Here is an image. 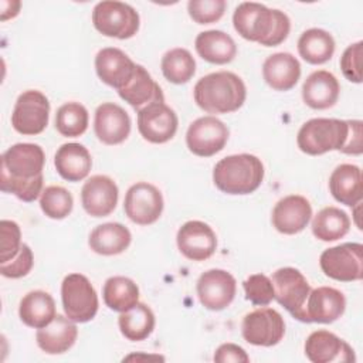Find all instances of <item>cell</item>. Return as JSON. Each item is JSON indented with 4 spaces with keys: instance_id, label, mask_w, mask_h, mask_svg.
I'll use <instances>...</instances> for the list:
<instances>
[{
    "instance_id": "cell-3",
    "label": "cell",
    "mask_w": 363,
    "mask_h": 363,
    "mask_svg": "<svg viewBox=\"0 0 363 363\" xmlns=\"http://www.w3.org/2000/svg\"><path fill=\"white\" fill-rule=\"evenodd\" d=\"M194 102L208 113L238 111L247 98L244 81L230 71L211 72L201 77L193 89Z\"/></svg>"
},
{
    "instance_id": "cell-26",
    "label": "cell",
    "mask_w": 363,
    "mask_h": 363,
    "mask_svg": "<svg viewBox=\"0 0 363 363\" xmlns=\"http://www.w3.org/2000/svg\"><path fill=\"white\" fill-rule=\"evenodd\" d=\"M262 77L272 89L289 91L301 77V64L289 52H275L264 61Z\"/></svg>"
},
{
    "instance_id": "cell-32",
    "label": "cell",
    "mask_w": 363,
    "mask_h": 363,
    "mask_svg": "<svg viewBox=\"0 0 363 363\" xmlns=\"http://www.w3.org/2000/svg\"><path fill=\"white\" fill-rule=\"evenodd\" d=\"M298 52L309 64H323L335 52V40L332 34L322 28L305 30L298 40Z\"/></svg>"
},
{
    "instance_id": "cell-28",
    "label": "cell",
    "mask_w": 363,
    "mask_h": 363,
    "mask_svg": "<svg viewBox=\"0 0 363 363\" xmlns=\"http://www.w3.org/2000/svg\"><path fill=\"white\" fill-rule=\"evenodd\" d=\"M329 190L333 199L345 206L354 207L362 201V170L356 164H339L329 177Z\"/></svg>"
},
{
    "instance_id": "cell-5",
    "label": "cell",
    "mask_w": 363,
    "mask_h": 363,
    "mask_svg": "<svg viewBox=\"0 0 363 363\" xmlns=\"http://www.w3.org/2000/svg\"><path fill=\"white\" fill-rule=\"evenodd\" d=\"M347 138V121L313 118L306 121L296 136L298 147L311 156L323 155L343 147Z\"/></svg>"
},
{
    "instance_id": "cell-42",
    "label": "cell",
    "mask_w": 363,
    "mask_h": 363,
    "mask_svg": "<svg viewBox=\"0 0 363 363\" xmlns=\"http://www.w3.org/2000/svg\"><path fill=\"white\" fill-rule=\"evenodd\" d=\"M33 264H34L33 251L27 244H23L18 254L13 259L0 264V272L6 278L17 279V278L26 277L31 271Z\"/></svg>"
},
{
    "instance_id": "cell-1",
    "label": "cell",
    "mask_w": 363,
    "mask_h": 363,
    "mask_svg": "<svg viewBox=\"0 0 363 363\" xmlns=\"http://www.w3.org/2000/svg\"><path fill=\"white\" fill-rule=\"evenodd\" d=\"M45 155L40 145L16 143L1 155L0 189L31 203L43 191Z\"/></svg>"
},
{
    "instance_id": "cell-19",
    "label": "cell",
    "mask_w": 363,
    "mask_h": 363,
    "mask_svg": "<svg viewBox=\"0 0 363 363\" xmlns=\"http://www.w3.org/2000/svg\"><path fill=\"white\" fill-rule=\"evenodd\" d=\"M312 217V206L306 197L291 194L281 199L271 216L272 225L281 234L292 235L301 233Z\"/></svg>"
},
{
    "instance_id": "cell-44",
    "label": "cell",
    "mask_w": 363,
    "mask_h": 363,
    "mask_svg": "<svg viewBox=\"0 0 363 363\" xmlns=\"http://www.w3.org/2000/svg\"><path fill=\"white\" fill-rule=\"evenodd\" d=\"M363 150L362 145V121L349 119L347 121V138L340 149L345 155H360Z\"/></svg>"
},
{
    "instance_id": "cell-34",
    "label": "cell",
    "mask_w": 363,
    "mask_h": 363,
    "mask_svg": "<svg viewBox=\"0 0 363 363\" xmlns=\"http://www.w3.org/2000/svg\"><path fill=\"white\" fill-rule=\"evenodd\" d=\"M102 296L109 309L125 312L139 302V288L130 278L116 275L105 281Z\"/></svg>"
},
{
    "instance_id": "cell-36",
    "label": "cell",
    "mask_w": 363,
    "mask_h": 363,
    "mask_svg": "<svg viewBox=\"0 0 363 363\" xmlns=\"http://www.w3.org/2000/svg\"><path fill=\"white\" fill-rule=\"evenodd\" d=\"M162 72L172 84H186L196 72V61L189 50L172 48L162 57Z\"/></svg>"
},
{
    "instance_id": "cell-4",
    "label": "cell",
    "mask_w": 363,
    "mask_h": 363,
    "mask_svg": "<svg viewBox=\"0 0 363 363\" xmlns=\"http://www.w3.org/2000/svg\"><path fill=\"white\" fill-rule=\"evenodd\" d=\"M261 159L250 153L223 157L213 169V182L218 190L227 194H250L264 180Z\"/></svg>"
},
{
    "instance_id": "cell-8",
    "label": "cell",
    "mask_w": 363,
    "mask_h": 363,
    "mask_svg": "<svg viewBox=\"0 0 363 363\" xmlns=\"http://www.w3.org/2000/svg\"><path fill=\"white\" fill-rule=\"evenodd\" d=\"M274 299L278 301L295 319L305 322V305L311 285L303 274L292 267L277 269L272 277Z\"/></svg>"
},
{
    "instance_id": "cell-41",
    "label": "cell",
    "mask_w": 363,
    "mask_h": 363,
    "mask_svg": "<svg viewBox=\"0 0 363 363\" xmlns=\"http://www.w3.org/2000/svg\"><path fill=\"white\" fill-rule=\"evenodd\" d=\"M1 247H0V264L13 259L21 248V231L16 221L1 220L0 223Z\"/></svg>"
},
{
    "instance_id": "cell-22",
    "label": "cell",
    "mask_w": 363,
    "mask_h": 363,
    "mask_svg": "<svg viewBox=\"0 0 363 363\" xmlns=\"http://www.w3.org/2000/svg\"><path fill=\"white\" fill-rule=\"evenodd\" d=\"M94 130L102 143L119 145L130 133V118L122 106L104 102L95 111Z\"/></svg>"
},
{
    "instance_id": "cell-46",
    "label": "cell",
    "mask_w": 363,
    "mask_h": 363,
    "mask_svg": "<svg viewBox=\"0 0 363 363\" xmlns=\"http://www.w3.org/2000/svg\"><path fill=\"white\" fill-rule=\"evenodd\" d=\"M1 6H4V7L1 10V17L0 18H1V21H6V20L13 18V17H16L18 14L21 3L20 1H4L3 0Z\"/></svg>"
},
{
    "instance_id": "cell-38",
    "label": "cell",
    "mask_w": 363,
    "mask_h": 363,
    "mask_svg": "<svg viewBox=\"0 0 363 363\" xmlns=\"http://www.w3.org/2000/svg\"><path fill=\"white\" fill-rule=\"evenodd\" d=\"M72 206L74 199L71 193L61 186H48L41 193L40 207L52 220L65 218L72 211Z\"/></svg>"
},
{
    "instance_id": "cell-12",
    "label": "cell",
    "mask_w": 363,
    "mask_h": 363,
    "mask_svg": "<svg viewBox=\"0 0 363 363\" xmlns=\"http://www.w3.org/2000/svg\"><path fill=\"white\" fill-rule=\"evenodd\" d=\"M123 210L128 218L135 224H153L162 216L163 196L156 186L147 182H138L128 189Z\"/></svg>"
},
{
    "instance_id": "cell-11",
    "label": "cell",
    "mask_w": 363,
    "mask_h": 363,
    "mask_svg": "<svg viewBox=\"0 0 363 363\" xmlns=\"http://www.w3.org/2000/svg\"><path fill=\"white\" fill-rule=\"evenodd\" d=\"M241 333L250 345L264 347L275 346L285 335V322L278 311L262 306L244 316Z\"/></svg>"
},
{
    "instance_id": "cell-7",
    "label": "cell",
    "mask_w": 363,
    "mask_h": 363,
    "mask_svg": "<svg viewBox=\"0 0 363 363\" xmlns=\"http://www.w3.org/2000/svg\"><path fill=\"white\" fill-rule=\"evenodd\" d=\"M61 301L65 315L75 323H85L98 312V295L82 274H68L61 284Z\"/></svg>"
},
{
    "instance_id": "cell-6",
    "label": "cell",
    "mask_w": 363,
    "mask_h": 363,
    "mask_svg": "<svg viewBox=\"0 0 363 363\" xmlns=\"http://www.w3.org/2000/svg\"><path fill=\"white\" fill-rule=\"evenodd\" d=\"M139 14L128 3L99 1L92 10L94 27L105 37L128 40L139 30Z\"/></svg>"
},
{
    "instance_id": "cell-14",
    "label": "cell",
    "mask_w": 363,
    "mask_h": 363,
    "mask_svg": "<svg viewBox=\"0 0 363 363\" xmlns=\"http://www.w3.org/2000/svg\"><path fill=\"white\" fill-rule=\"evenodd\" d=\"M179 119L164 102H153L138 112V129L150 143H166L177 132Z\"/></svg>"
},
{
    "instance_id": "cell-2",
    "label": "cell",
    "mask_w": 363,
    "mask_h": 363,
    "mask_svg": "<svg viewBox=\"0 0 363 363\" xmlns=\"http://www.w3.org/2000/svg\"><path fill=\"white\" fill-rule=\"evenodd\" d=\"M233 24L242 38L265 47L284 43L291 30V20L284 11L254 1H244L235 7Z\"/></svg>"
},
{
    "instance_id": "cell-10",
    "label": "cell",
    "mask_w": 363,
    "mask_h": 363,
    "mask_svg": "<svg viewBox=\"0 0 363 363\" xmlns=\"http://www.w3.org/2000/svg\"><path fill=\"white\" fill-rule=\"evenodd\" d=\"M50 118V102L47 96L37 91L28 89L18 95L11 113V125L21 135H38Z\"/></svg>"
},
{
    "instance_id": "cell-21",
    "label": "cell",
    "mask_w": 363,
    "mask_h": 363,
    "mask_svg": "<svg viewBox=\"0 0 363 363\" xmlns=\"http://www.w3.org/2000/svg\"><path fill=\"white\" fill-rule=\"evenodd\" d=\"M305 354L313 363L354 362L353 349L339 336L329 330H315L305 342Z\"/></svg>"
},
{
    "instance_id": "cell-24",
    "label": "cell",
    "mask_w": 363,
    "mask_h": 363,
    "mask_svg": "<svg viewBox=\"0 0 363 363\" xmlns=\"http://www.w3.org/2000/svg\"><path fill=\"white\" fill-rule=\"evenodd\" d=\"M339 92L337 78L326 69L313 71L302 85V99L312 109L332 108L337 102Z\"/></svg>"
},
{
    "instance_id": "cell-40",
    "label": "cell",
    "mask_w": 363,
    "mask_h": 363,
    "mask_svg": "<svg viewBox=\"0 0 363 363\" xmlns=\"http://www.w3.org/2000/svg\"><path fill=\"white\" fill-rule=\"evenodd\" d=\"M225 6L224 0H190L187 11L197 24H211L223 17Z\"/></svg>"
},
{
    "instance_id": "cell-15",
    "label": "cell",
    "mask_w": 363,
    "mask_h": 363,
    "mask_svg": "<svg viewBox=\"0 0 363 363\" xmlns=\"http://www.w3.org/2000/svg\"><path fill=\"white\" fill-rule=\"evenodd\" d=\"M235 291V278L224 269H208L197 279L199 301L210 311L225 309L234 301Z\"/></svg>"
},
{
    "instance_id": "cell-47",
    "label": "cell",
    "mask_w": 363,
    "mask_h": 363,
    "mask_svg": "<svg viewBox=\"0 0 363 363\" xmlns=\"http://www.w3.org/2000/svg\"><path fill=\"white\" fill-rule=\"evenodd\" d=\"M136 357H142V359H159V360H163V357L162 356H146V354H142V356H139V354H130V356H128V357H125L123 360H132V359H136Z\"/></svg>"
},
{
    "instance_id": "cell-35",
    "label": "cell",
    "mask_w": 363,
    "mask_h": 363,
    "mask_svg": "<svg viewBox=\"0 0 363 363\" xmlns=\"http://www.w3.org/2000/svg\"><path fill=\"white\" fill-rule=\"evenodd\" d=\"M350 230L349 216L333 206L325 207L312 220V233L320 241H336Z\"/></svg>"
},
{
    "instance_id": "cell-43",
    "label": "cell",
    "mask_w": 363,
    "mask_h": 363,
    "mask_svg": "<svg viewBox=\"0 0 363 363\" xmlns=\"http://www.w3.org/2000/svg\"><path fill=\"white\" fill-rule=\"evenodd\" d=\"M360 58H362V41L350 44L340 57V69L345 78L354 84L362 82Z\"/></svg>"
},
{
    "instance_id": "cell-17",
    "label": "cell",
    "mask_w": 363,
    "mask_h": 363,
    "mask_svg": "<svg viewBox=\"0 0 363 363\" xmlns=\"http://www.w3.org/2000/svg\"><path fill=\"white\" fill-rule=\"evenodd\" d=\"M118 197L116 183L105 174L91 176L81 190L82 207L92 217L109 216L118 204Z\"/></svg>"
},
{
    "instance_id": "cell-30",
    "label": "cell",
    "mask_w": 363,
    "mask_h": 363,
    "mask_svg": "<svg viewBox=\"0 0 363 363\" xmlns=\"http://www.w3.org/2000/svg\"><path fill=\"white\" fill-rule=\"evenodd\" d=\"M130 241V231L121 223L96 225L88 238L89 248L99 255H118L129 247Z\"/></svg>"
},
{
    "instance_id": "cell-20",
    "label": "cell",
    "mask_w": 363,
    "mask_h": 363,
    "mask_svg": "<svg viewBox=\"0 0 363 363\" xmlns=\"http://www.w3.org/2000/svg\"><path fill=\"white\" fill-rule=\"evenodd\" d=\"M346 309L345 295L332 286H318L311 289L305 305L306 323H332L337 320Z\"/></svg>"
},
{
    "instance_id": "cell-9",
    "label": "cell",
    "mask_w": 363,
    "mask_h": 363,
    "mask_svg": "<svg viewBox=\"0 0 363 363\" xmlns=\"http://www.w3.org/2000/svg\"><path fill=\"white\" fill-rule=\"evenodd\" d=\"M319 265L323 274L342 282L360 281L363 277V245L345 242L330 247L320 254Z\"/></svg>"
},
{
    "instance_id": "cell-37",
    "label": "cell",
    "mask_w": 363,
    "mask_h": 363,
    "mask_svg": "<svg viewBox=\"0 0 363 363\" xmlns=\"http://www.w3.org/2000/svg\"><path fill=\"white\" fill-rule=\"evenodd\" d=\"M88 111L79 102H67L57 109L55 129L65 138H78L88 128Z\"/></svg>"
},
{
    "instance_id": "cell-27",
    "label": "cell",
    "mask_w": 363,
    "mask_h": 363,
    "mask_svg": "<svg viewBox=\"0 0 363 363\" xmlns=\"http://www.w3.org/2000/svg\"><path fill=\"white\" fill-rule=\"evenodd\" d=\"M57 173L68 182L84 180L92 167V159L88 149L81 143H64L54 156Z\"/></svg>"
},
{
    "instance_id": "cell-29",
    "label": "cell",
    "mask_w": 363,
    "mask_h": 363,
    "mask_svg": "<svg viewBox=\"0 0 363 363\" xmlns=\"http://www.w3.org/2000/svg\"><path fill=\"white\" fill-rule=\"evenodd\" d=\"M194 47L203 60L217 65L228 64L237 55V45L234 40L221 30L199 33L194 40Z\"/></svg>"
},
{
    "instance_id": "cell-13",
    "label": "cell",
    "mask_w": 363,
    "mask_h": 363,
    "mask_svg": "<svg viewBox=\"0 0 363 363\" xmlns=\"http://www.w3.org/2000/svg\"><path fill=\"white\" fill-rule=\"evenodd\" d=\"M228 128L216 116H201L193 121L186 132L189 150L201 157L221 152L228 140Z\"/></svg>"
},
{
    "instance_id": "cell-33",
    "label": "cell",
    "mask_w": 363,
    "mask_h": 363,
    "mask_svg": "<svg viewBox=\"0 0 363 363\" xmlns=\"http://www.w3.org/2000/svg\"><path fill=\"white\" fill-rule=\"evenodd\" d=\"M121 333L132 342L145 340L155 329V313L142 302H138L129 311L121 312L118 318Z\"/></svg>"
},
{
    "instance_id": "cell-16",
    "label": "cell",
    "mask_w": 363,
    "mask_h": 363,
    "mask_svg": "<svg viewBox=\"0 0 363 363\" xmlns=\"http://www.w3.org/2000/svg\"><path fill=\"white\" fill-rule=\"evenodd\" d=\"M180 252L191 261L210 258L217 248V237L213 228L199 220L184 223L176 235Z\"/></svg>"
},
{
    "instance_id": "cell-25",
    "label": "cell",
    "mask_w": 363,
    "mask_h": 363,
    "mask_svg": "<svg viewBox=\"0 0 363 363\" xmlns=\"http://www.w3.org/2000/svg\"><path fill=\"white\" fill-rule=\"evenodd\" d=\"M118 94L136 112L153 102H164L162 88L142 65H136L135 75L122 89L118 91Z\"/></svg>"
},
{
    "instance_id": "cell-31",
    "label": "cell",
    "mask_w": 363,
    "mask_h": 363,
    "mask_svg": "<svg viewBox=\"0 0 363 363\" xmlns=\"http://www.w3.org/2000/svg\"><path fill=\"white\" fill-rule=\"evenodd\" d=\"M55 302L45 291H31L20 301L18 316L21 322L30 328H44L55 318Z\"/></svg>"
},
{
    "instance_id": "cell-45",
    "label": "cell",
    "mask_w": 363,
    "mask_h": 363,
    "mask_svg": "<svg viewBox=\"0 0 363 363\" xmlns=\"http://www.w3.org/2000/svg\"><path fill=\"white\" fill-rule=\"evenodd\" d=\"M213 359H214V362H218V363H228V362L248 363L250 362V356L247 354V352L235 343L220 345L217 347Z\"/></svg>"
},
{
    "instance_id": "cell-18",
    "label": "cell",
    "mask_w": 363,
    "mask_h": 363,
    "mask_svg": "<svg viewBox=\"0 0 363 363\" xmlns=\"http://www.w3.org/2000/svg\"><path fill=\"white\" fill-rule=\"evenodd\" d=\"M136 65L122 50L106 47L98 51L95 57V71L99 79L115 88L122 89L135 75Z\"/></svg>"
},
{
    "instance_id": "cell-23",
    "label": "cell",
    "mask_w": 363,
    "mask_h": 363,
    "mask_svg": "<svg viewBox=\"0 0 363 363\" xmlns=\"http://www.w3.org/2000/svg\"><path fill=\"white\" fill-rule=\"evenodd\" d=\"M78 336V329L74 320L67 315H55V318L35 333L38 347L47 354H61L69 350Z\"/></svg>"
},
{
    "instance_id": "cell-39",
    "label": "cell",
    "mask_w": 363,
    "mask_h": 363,
    "mask_svg": "<svg viewBox=\"0 0 363 363\" xmlns=\"http://www.w3.org/2000/svg\"><path fill=\"white\" fill-rule=\"evenodd\" d=\"M245 298L257 306H267L274 299V286L271 278L265 274H252L244 282Z\"/></svg>"
}]
</instances>
